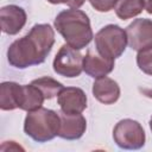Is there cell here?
I'll use <instances>...</instances> for the list:
<instances>
[{"mask_svg": "<svg viewBox=\"0 0 152 152\" xmlns=\"http://www.w3.org/2000/svg\"><path fill=\"white\" fill-rule=\"evenodd\" d=\"M55 44V31L49 24H36L24 37L7 49V61L17 69H26L45 62Z\"/></svg>", "mask_w": 152, "mask_h": 152, "instance_id": "6da1fadb", "label": "cell"}, {"mask_svg": "<svg viewBox=\"0 0 152 152\" xmlns=\"http://www.w3.org/2000/svg\"><path fill=\"white\" fill-rule=\"evenodd\" d=\"M53 24L66 44L74 49H84L94 38L89 17L78 8H69L59 12Z\"/></svg>", "mask_w": 152, "mask_h": 152, "instance_id": "7a4b0ae2", "label": "cell"}, {"mask_svg": "<svg viewBox=\"0 0 152 152\" xmlns=\"http://www.w3.org/2000/svg\"><path fill=\"white\" fill-rule=\"evenodd\" d=\"M59 124V113L40 107L27 112L24 121V132L37 142H46L58 135Z\"/></svg>", "mask_w": 152, "mask_h": 152, "instance_id": "3957f363", "label": "cell"}, {"mask_svg": "<svg viewBox=\"0 0 152 152\" xmlns=\"http://www.w3.org/2000/svg\"><path fill=\"white\" fill-rule=\"evenodd\" d=\"M127 44L126 31L115 24L103 26L95 34L96 51L107 58L115 59L120 57L125 52Z\"/></svg>", "mask_w": 152, "mask_h": 152, "instance_id": "277c9868", "label": "cell"}, {"mask_svg": "<svg viewBox=\"0 0 152 152\" xmlns=\"http://www.w3.org/2000/svg\"><path fill=\"white\" fill-rule=\"evenodd\" d=\"M114 142L122 150H139L145 145V131L133 119L120 120L113 129Z\"/></svg>", "mask_w": 152, "mask_h": 152, "instance_id": "5b68a950", "label": "cell"}, {"mask_svg": "<svg viewBox=\"0 0 152 152\" xmlns=\"http://www.w3.org/2000/svg\"><path fill=\"white\" fill-rule=\"evenodd\" d=\"M53 71L63 77H77L83 71V56L77 49H74L69 44H64L55 56Z\"/></svg>", "mask_w": 152, "mask_h": 152, "instance_id": "8992f818", "label": "cell"}, {"mask_svg": "<svg viewBox=\"0 0 152 152\" xmlns=\"http://www.w3.org/2000/svg\"><path fill=\"white\" fill-rule=\"evenodd\" d=\"M127 43L134 51H142L152 48V20L139 18L126 27Z\"/></svg>", "mask_w": 152, "mask_h": 152, "instance_id": "52a82bcc", "label": "cell"}, {"mask_svg": "<svg viewBox=\"0 0 152 152\" xmlns=\"http://www.w3.org/2000/svg\"><path fill=\"white\" fill-rule=\"evenodd\" d=\"M26 12L18 5H7L0 10V23L4 33L14 36L21 31L26 24Z\"/></svg>", "mask_w": 152, "mask_h": 152, "instance_id": "ba28073f", "label": "cell"}, {"mask_svg": "<svg viewBox=\"0 0 152 152\" xmlns=\"http://www.w3.org/2000/svg\"><path fill=\"white\" fill-rule=\"evenodd\" d=\"M57 102L64 113L77 114L87 108V95L77 87H64L57 95Z\"/></svg>", "mask_w": 152, "mask_h": 152, "instance_id": "9c48e42d", "label": "cell"}, {"mask_svg": "<svg viewBox=\"0 0 152 152\" xmlns=\"http://www.w3.org/2000/svg\"><path fill=\"white\" fill-rule=\"evenodd\" d=\"M61 124H59V131L58 137L65 140H77L80 139L87 129V120L81 114H70L59 112Z\"/></svg>", "mask_w": 152, "mask_h": 152, "instance_id": "30bf717a", "label": "cell"}, {"mask_svg": "<svg viewBox=\"0 0 152 152\" xmlns=\"http://www.w3.org/2000/svg\"><path fill=\"white\" fill-rule=\"evenodd\" d=\"M114 59L107 58L101 56L97 51H88L86 56H83V71L93 77V78H101L107 76L114 69Z\"/></svg>", "mask_w": 152, "mask_h": 152, "instance_id": "8fae6325", "label": "cell"}, {"mask_svg": "<svg viewBox=\"0 0 152 152\" xmlns=\"http://www.w3.org/2000/svg\"><path fill=\"white\" fill-rule=\"evenodd\" d=\"M91 91L94 97L103 104H113L120 97V87L118 82L107 76L96 78L93 83Z\"/></svg>", "mask_w": 152, "mask_h": 152, "instance_id": "7c38bea8", "label": "cell"}, {"mask_svg": "<svg viewBox=\"0 0 152 152\" xmlns=\"http://www.w3.org/2000/svg\"><path fill=\"white\" fill-rule=\"evenodd\" d=\"M45 96L34 84H21L19 96V108L26 112L36 110L42 107Z\"/></svg>", "mask_w": 152, "mask_h": 152, "instance_id": "4fadbf2b", "label": "cell"}, {"mask_svg": "<svg viewBox=\"0 0 152 152\" xmlns=\"http://www.w3.org/2000/svg\"><path fill=\"white\" fill-rule=\"evenodd\" d=\"M21 84L17 82H2L0 84V108L2 110H13L19 108Z\"/></svg>", "mask_w": 152, "mask_h": 152, "instance_id": "5bb4252c", "label": "cell"}, {"mask_svg": "<svg viewBox=\"0 0 152 152\" xmlns=\"http://www.w3.org/2000/svg\"><path fill=\"white\" fill-rule=\"evenodd\" d=\"M144 10V0H116L114 11L121 20L131 19L140 14Z\"/></svg>", "mask_w": 152, "mask_h": 152, "instance_id": "9a60e30c", "label": "cell"}, {"mask_svg": "<svg viewBox=\"0 0 152 152\" xmlns=\"http://www.w3.org/2000/svg\"><path fill=\"white\" fill-rule=\"evenodd\" d=\"M31 83L40 89V91L45 96V100H50V99L57 96L59 94V91L64 88L61 82H58L57 80H55L52 77H48V76L36 78Z\"/></svg>", "mask_w": 152, "mask_h": 152, "instance_id": "2e32d148", "label": "cell"}, {"mask_svg": "<svg viewBox=\"0 0 152 152\" xmlns=\"http://www.w3.org/2000/svg\"><path fill=\"white\" fill-rule=\"evenodd\" d=\"M137 64L144 74L152 76V48L138 52Z\"/></svg>", "mask_w": 152, "mask_h": 152, "instance_id": "e0dca14e", "label": "cell"}, {"mask_svg": "<svg viewBox=\"0 0 152 152\" xmlns=\"http://www.w3.org/2000/svg\"><path fill=\"white\" fill-rule=\"evenodd\" d=\"M90 5L99 12H109L114 8L116 0H88Z\"/></svg>", "mask_w": 152, "mask_h": 152, "instance_id": "ac0fdd59", "label": "cell"}, {"mask_svg": "<svg viewBox=\"0 0 152 152\" xmlns=\"http://www.w3.org/2000/svg\"><path fill=\"white\" fill-rule=\"evenodd\" d=\"M48 1L53 5L64 4V5H68L70 8H80L86 2V0H48Z\"/></svg>", "mask_w": 152, "mask_h": 152, "instance_id": "d6986e66", "label": "cell"}, {"mask_svg": "<svg viewBox=\"0 0 152 152\" xmlns=\"http://www.w3.org/2000/svg\"><path fill=\"white\" fill-rule=\"evenodd\" d=\"M139 90H140V93H141L142 95H145L146 97L152 99V88H139Z\"/></svg>", "mask_w": 152, "mask_h": 152, "instance_id": "ffe728a7", "label": "cell"}, {"mask_svg": "<svg viewBox=\"0 0 152 152\" xmlns=\"http://www.w3.org/2000/svg\"><path fill=\"white\" fill-rule=\"evenodd\" d=\"M144 10H146L147 13L152 14V0H144Z\"/></svg>", "mask_w": 152, "mask_h": 152, "instance_id": "44dd1931", "label": "cell"}, {"mask_svg": "<svg viewBox=\"0 0 152 152\" xmlns=\"http://www.w3.org/2000/svg\"><path fill=\"white\" fill-rule=\"evenodd\" d=\"M150 128H151V131H152V116H151V119H150Z\"/></svg>", "mask_w": 152, "mask_h": 152, "instance_id": "7402d4cb", "label": "cell"}]
</instances>
